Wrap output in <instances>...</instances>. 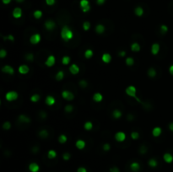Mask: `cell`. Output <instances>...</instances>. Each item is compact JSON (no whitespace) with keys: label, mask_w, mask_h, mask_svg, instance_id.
Here are the masks:
<instances>
[{"label":"cell","mask_w":173,"mask_h":172,"mask_svg":"<svg viewBox=\"0 0 173 172\" xmlns=\"http://www.w3.org/2000/svg\"><path fill=\"white\" fill-rule=\"evenodd\" d=\"M60 35H61V38L63 39V41L68 42L74 38V32L68 25H64L62 28Z\"/></svg>","instance_id":"6da1fadb"},{"label":"cell","mask_w":173,"mask_h":172,"mask_svg":"<svg viewBox=\"0 0 173 172\" xmlns=\"http://www.w3.org/2000/svg\"><path fill=\"white\" fill-rule=\"evenodd\" d=\"M125 93H126V95H128V96L132 97V98H135V100H137V101L140 102V103L142 102L140 100H139V98L137 97V89H136L135 86H133V85L128 86L126 88V90H125Z\"/></svg>","instance_id":"7a4b0ae2"},{"label":"cell","mask_w":173,"mask_h":172,"mask_svg":"<svg viewBox=\"0 0 173 172\" xmlns=\"http://www.w3.org/2000/svg\"><path fill=\"white\" fill-rule=\"evenodd\" d=\"M19 97V95L16 91L15 90H10V91L7 92L6 95H5V99H6L7 101L8 102H13L15 100H16Z\"/></svg>","instance_id":"3957f363"},{"label":"cell","mask_w":173,"mask_h":172,"mask_svg":"<svg viewBox=\"0 0 173 172\" xmlns=\"http://www.w3.org/2000/svg\"><path fill=\"white\" fill-rule=\"evenodd\" d=\"M62 97H63L64 100H68V101H72V100L74 99V95L72 91L68 90H64L62 92Z\"/></svg>","instance_id":"277c9868"},{"label":"cell","mask_w":173,"mask_h":172,"mask_svg":"<svg viewBox=\"0 0 173 172\" xmlns=\"http://www.w3.org/2000/svg\"><path fill=\"white\" fill-rule=\"evenodd\" d=\"M114 138H115L116 142H118V143H123V142H124L125 139H126V133H125L124 132L119 131V132H116Z\"/></svg>","instance_id":"5b68a950"},{"label":"cell","mask_w":173,"mask_h":172,"mask_svg":"<svg viewBox=\"0 0 173 172\" xmlns=\"http://www.w3.org/2000/svg\"><path fill=\"white\" fill-rule=\"evenodd\" d=\"M41 40V36L40 34L38 33H36V34L31 35V36L30 37V42H31L32 45H36Z\"/></svg>","instance_id":"8992f818"},{"label":"cell","mask_w":173,"mask_h":172,"mask_svg":"<svg viewBox=\"0 0 173 172\" xmlns=\"http://www.w3.org/2000/svg\"><path fill=\"white\" fill-rule=\"evenodd\" d=\"M1 71L3 74H7L8 75H14L15 74V69L10 65H4L3 68H1Z\"/></svg>","instance_id":"52a82bcc"},{"label":"cell","mask_w":173,"mask_h":172,"mask_svg":"<svg viewBox=\"0 0 173 172\" xmlns=\"http://www.w3.org/2000/svg\"><path fill=\"white\" fill-rule=\"evenodd\" d=\"M56 63V57L53 55H50L47 57V60L45 61V65L48 68H52L54 64Z\"/></svg>","instance_id":"ba28073f"},{"label":"cell","mask_w":173,"mask_h":172,"mask_svg":"<svg viewBox=\"0 0 173 172\" xmlns=\"http://www.w3.org/2000/svg\"><path fill=\"white\" fill-rule=\"evenodd\" d=\"M44 26H45V28L47 31H52L56 27V23L53 20H52V19H48V20L45 21Z\"/></svg>","instance_id":"9c48e42d"},{"label":"cell","mask_w":173,"mask_h":172,"mask_svg":"<svg viewBox=\"0 0 173 172\" xmlns=\"http://www.w3.org/2000/svg\"><path fill=\"white\" fill-rule=\"evenodd\" d=\"M18 72L22 75H25L30 72V68L26 64H22L18 68Z\"/></svg>","instance_id":"30bf717a"},{"label":"cell","mask_w":173,"mask_h":172,"mask_svg":"<svg viewBox=\"0 0 173 172\" xmlns=\"http://www.w3.org/2000/svg\"><path fill=\"white\" fill-rule=\"evenodd\" d=\"M22 9H21L20 8H19V7H17V8H15V9L13 10V13H12V15H13V17L15 18V19H19V18L22 17Z\"/></svg>","instance_id":"8fae6325"},{"label":"cell","mask_w":173,"mask_h":172,"mask_svg":"<svg viewBox=\"0 0 173 172\" xmlns=\"http://www.w3.org/2000/svg\"><path fill=\"white\" fill-rule=\"evenodd\" d=\"M45 103L47 104L48 106H52L54 104L56 103V99L54 98L52 95H47V96L46 97Z\"/></svg>","instance_id":"7c38bea8"},{"label":"cell","mask_w":173,"mask_h":172,"mask_svg":"<svg viewBox=\"0 0 173 172\" xmlns=\"http://www.w3.org/2000/svg\"><path fill=\"white\" fill-rule=\"evenodd\" d=\"M101 61L104 63H110L111 61H112V56H111L110 53L107 52L103 53L101 56Z\"/></svg>","instance_id":"4fadbf2b"},{"label":"cell","mask_w":173,"mask_h":172,"mask_svg":"<svg viewBox=\"0 0 173 172\" xmlns=\"http://www.w3.org/2000/svg\"><path fill=\"white\" fill-rule=\"evenodd\" d=\"M85 145H86V143L82 139H78L76 142H75V146L79 150H82L85 148Z\"/></svg>","instance_id":"5bb4252c"},{"label":"cell","mask_w":173,"mask_h":172,"mask_svg":"<svg viewBox=\"0 0 173 172\" xmlns=\"http://www.w3.org/2000/svg\"><path fill=\"white\" fill-rule=\"evenodd\" d=\"M69 72L71 73L73 75H76L79 73V66H78L77 64H75V63H74V64H72L71 66H69Z\"/></svg>","instance_id":"9a60e30c"},{"label":"cell","mask_w":173,"mask_h":172,"mask_svg":"<svg viewBox=\"0 0 173 172\" xmlns=\"http://www.w3.org/2000/svg\"><path fill=\"white\" fill-rule=\"evenodd\" d=\"M29 171L31 172H38L40 171V166L36 163L32 162L29 164Z\"/></svg>","instance_id":"2e32d148"},{"label":"cell","mask_w":173,"mask_h":172,"mask_svg":"<svg viewBox=\"0 0 173 172\" xmlns=\"http://www.w3.org/2000/svg\"><path fill=\"white\" fill-rule=\"evenodd\" d=\"M160 44L155 42V43L153 44L151 46V53L153 55H157L160 52Z\"/></svg>","instance_id":"e0dca14e"},{"label":"cell","mask_w":173,"mask_h":172,"mask_svg":"<svg viewBox=\"0 0 173 172\" xmlns=\"http://www.w3.org/2000/svg\"><path fill=\"white\" fill-rule=\"evenodd\" d=\"M161 133H162V129H161V127H155L153 128V130H152V135H153V137H155V138H158V137H160V135H161Z\"/></svg>","instance_id":"ac0fdd59"},{"label":"cell","mask_w":173,"mask_h":172,"mask_svg":"<svg viewBox=\"0 0 173 172\" xmlns=\"http://www.w3.org/2000/svg\"><path fill=\"white\" fill-rule=\"evenodd\" d=\"M105 31H106V27H105V25H102V24L96 25V32L98 35L103 34V33L105 32Z\"/></svg>","instance_id":"d6986e66"},{"label":"cell","mask_w":173,"mask_h":172,"mask_svg":"<svg viewBox=\"0 0 173 172\" xmlns=\"http://www.w3.org/2000/svg\"><path fill=\"white\" fill-rule=\"evenodd\" d=\"M92 99L95 102H96V103H100V102H101L102 100H103V95H102L100 93H99V92H97V93L93 95Z\"/></svg>","instance_id":"ffe728a7"},{"label":"cell","mask_w":173,"mask_h":172,"mask_svg":"<svg viewBox=\"0 0 173 172\" xmlns=\"http://www.w3.org/2000/svg\"><path fill=\"white\" fill-rule=\"evenodd\" d=\"M140 168H141V166H140V164H139V162H133V163L130 164V170H131L132 171H133V172L139 171Z\"/></svg>","instance_id":"44dd1931"},{"label":"cell","mask_w":173,"mask_h":172,"mask_svg":"<svg viewBox=\"0 0 173 172\" xmlns=\"http://www.w3.org/2000/svg\"><path fill=\"white\" fill-rule=\"evenodd\" d=\"M163 159L165 160V163H167V164H171V163L173 161V156L172 154H170V153H165V154H164V155H163Z\"/></svg>","instance_id":"7402d4cb"},{"label":"cell","mask_w":173,"mask_h":172,"mask_svg":"<svg viewBox=\"0 0 173 172\" xmlns=\"http://www.w3.org/2000/svg\"><path fill=\"white\" fill-rule=\"evenodd\" d=\"M19 121L20 122H22V123H30V122H31V118L29 117V116H25V115H19V117H18Z\"/></svg>","instance_id":"603a6c76"},{"label":"cell","mask_w":173,"mask_h":172,"mask_svg":"<svg viewBox=\"0 0 173 172\" xmlns=\"http://www.w3.org/2000/svg\"><path fill=\"white\" fill-rule=\"evenodd\" d=\"M141 50V46L138 42H133L131 45V51L133 52H139Z\"/></svg>","instance_id":"cb8c5ba5"},{"label":"cell","mask_w":173,"mask_h":172,"mask_svg":"<svg viewBox=\"0 0 173 172\" xmlns=\"http://www.w3.org/2000/svg\"><path fill=\"white\" fill-rule=\"evenodd\" d=\"M122 116H123V113H122V111H120V110L115 109L112 111V116H113L115 119H119Z\"/></svg>","instance_id":"d4e9b609"},{"label":"cell","mask_w":173,"mask_h":172,"mask_svg":"<svg viewBox=\"0 0 173 172\" xmlns=\"http://www.w3.org/2000/svg\"><path fill=\"white\" fill-rule=\"evenodd\" d=\"M134 13H135V15H137V16H139V17H140V16H142L143 15H144V8H142V7H137V8L134 9Z\"/></svg>","instance_id":"484cf974"},{"label":"cell","mask_w":173,"mask_h":172,"mask_svg":"<svg viewBox=\"0 0 173 172\" xmlns=\"http://www.w3.org/2000/svg\"><path fill=\"white\" fill-rule=\"evenodd\" d=\"M64 78V73L63 71H58L55 75V79H57V81H62Z\"/></svg>","instance_id":"4316f807"},{"label":"cell","mask_w":173,"mask_h":172,"mask_svg":"<svg viewBox=\"0 0 173 172\" xmlns=\"http://www.w3.org/2000/svg\"><path fill=\"white\" fill-rule=\"evenodd\" d=\"M31 101L33 102V103H36V102H38L39 100H41V96L39 94H34V95H32L31 96Z\"/></svg>","instance_id":"83f0119b"},{"label":"cell","mask_w":173,"mask_h":172,"mask_svg":"<svg viewBox=\"0 0 173 172\" xmlns=\"http://www.w3.org/2000/svg\"><path fill=\"white\" fill-rule=\"evenodd\" d=\"M47 157H48V159H55V158L57 157V152L53 149H50L48 152H47Z\"/></svg>","instance_id":"f1b7e54d"},{"label":"cell","mask_w":173,"mask_h":172,"mask_svg":"<svg viewBox=\"0 0 173 172\" xmlns=\"http://www.w3.org/2000/svg\"><path fill=\"white\" fill-rule=\"evenodd\" d=\"M147 74H148V76H149V77L155 78V76H156V74H157V72H156V70H155L154 68H149V70H148Z\"/></svg>","instance_id":"f546056e"},{"label":"cell","mask_w":173,"mask_h":172,"mask_svg":"<svg viewBox=\"0 0 173 172\" xmlns=\"http://www.w3.org/2000/svg\"><path fill=\"white\" fill-rule=\"evenodd\" d=\"M148 164H149L151 168H155V167H157V165H158V162H157L156 159H154V158H152V159H150L149 161H148Z\"/></svg>","instance_id":"4dcf8cb0"},{"label":"cell","mask_w":173,"mask_h":172,"mask_svg":"<svg viewBox=\"0 0 173 172\" xmlns=\"http://www.w3.org/2000/svg\"><path fill=\"white\" fill-rule=\"evenodd\" d=\"M49 136V132L47 130H46V129H42V130H41L40 132H39V137H41V138H47Z\"/></svg>","instance_id":"1f68e13d"},{"label":"cell","mask_w":173,"mask_h":172,"mask_svg":"<svg viewBox=\"0 0 173 172\" xmlns=\"http://www.w3.org/2000/svg\"><path fill=\"white\" fill-rule=\"evenodd\" d=\"M125 63H126V65L128 67L133 66V65L134 64V59H133L132 57H127L126 60H125Z\"/></svg>","instance_id":"d6a6232c"},{"label":"cell","mask_w":173,"mask_h":172,"mask_svg":"<svg viewBox=\"0 0 173 172\" xmlns=\"http://www.w3.org/2000/svg\"><path fill=\"white\" fill-rule=\"evenodd\" d=\"M93 55H94V52H93V51L91 50V49H87V50H85V52H84V57H85L86 59L91 58L93 57Z\"/></svg>","instance_id":"836d02e7"},{"label":"cell","mask_w":173,"mask_h":172,"mask_svg":"<svg viewBox=\"0 0 173 172\" xmlns=\"http://www.w3.org/2000/svg\"><path fill=\"white\" fill-rule=\"evenodd\" d=\"M79 5H80L81 9H82V8H86V7H88V6H90L89 0H80V2H79Z\"/></svg>","instance_id":"e575fe53"},{"label":"cell","mask_w":173,"mask_h":172,"mask_svg":"<svg viewBox=\"0 0 173 172\" xmlns=\"http://www.w3.org/2000/svg\"><path fill=\"white\" fill-rule=\"evenodd\" d=\"M84 128L85 129L86 131H91L92 130L93 128V123L91 122H86L84 124Z\"/></svg>","instance_id":"d590c367"},{"label":"cell","mask_w":173,"mask_h":172,"mask_svg":"<svg viewBox=\"0 0 173 172\" xmlns=\"http://www.w3.org/2000/svg\"><path fill=\"white\" fill-rule=\"evenodd\" d=\"M70 61H71V58L68 56H63V58H62V63H63V65H68Z\"/></svg>","instance_id":"8d00e7d4"},{"label":"cell","mask_w":173,"mask_h":172,"mask_svg":"<svg viewBox=\"0 0 173 172\" xmlns=\"http://www.w3.org/2000/svg\"><path fill=\"white\" fill-rule=\"evenodd\" d=\"M67 141H68V138L65 134H61L58 137V143H65Z\"/></svg>","instance_id":"74e56055"},{"label":"cell","mask_w":173,"mask_h":172,"mask_svg":"<svg viewBox=\"0 0 173 172\" xmlns=\"http://www.w3.org/2000/svg\"><path fill=\"white\" fill-rule=\"evenodd\" d=\"M33 15H34V17L36 18V19H41V18L42 17V11L39 9L36 10V11H34V13H33Z\"/></svg>","instance_id":"f35d334b"},{"label":"cell","mask_w":173,"mask_h":172,"mask_svg":"<svg viewBox=\"0 0 173 172\" xmlns=\"http://www.w3.org/2000/svg\"><path fill=\"white\" fill-rule=\"evenodd\" d=\"M83 29L85 31H89V30L91 29V23H90L89 21H84V22L83 23Z\"/></svg>","instance_id":"ab89813d"},{"label":"cell","mask_w":173,"mask_h":172,"mask_svg":"<svg viewBox=\"0 0 173 172\" xmlns=\"http://www.w3.org/2000/svg\"><path fill=\"white\" fill-rule=\"evenodd\" d=\"M160 30V32H161L162 34H165V33L168 31L169 29H168V26L167 25H161Z\"/></svg>","instance_id":"60d3db41"},{"label":"cell","mask_w":173,"mask_h":172,"mask_svg":"<svg viewBox=\"0 0 173 172\" xmlns=\"http://www.w3.org/2000/svg\"><path fill=\"white\" fill-rule=\"evenodd\" d=\"M79 85L81 87V88L84 89L86 88V87L88 86V82L85 80V79H82V80H80L79 82Z\"/></svg>","instance_id":"b9f144b4"},{"label":"cell","mask_w":173,"mask_h":172,"mask_svg":"<svg viewBox=\"0 0 173 172\" xmlns=\"http://www.w3.org/2000/svg\"><path fill=\"white\" fill-rule=\"evenodd\" d=\"M131 138L133 140H137L139 138V133L136 131H133V132H131Z\"/></svg>","instance_id":"7bdbcfd3"},{"label":"cell","mask_w":173,"mask_h":172,"mask_svg":"<svg viewBox=\"0 0 173 172\" xmlns=\"http://www.w3.org/2000/svg\"><path fill=\"white\" fill-rule=\"evenodd\" d=\"M3 128L4 130H9L11 128V123L9 122H5L3 124Z\"/></svg>","instance_id":"ee69618b"},{"label":"cell","mask_w":173,"mask_h":172,"mask_svg":"<svg viewBox=\"0 0 173 172\" xmlns=\"http://www.w3.org/2000/svg\"><path fill=\"white\" fill-rule=\"evenodd\" d=\"M64 110H65L66 112L70 113V112H72V111H74V106H72V105H67V106H65Z\"/></svg>","instance_id":"f6af8a7d"},{"label":"cell","mask_w":173,"mask_h":172,"mask_svg":"<svg viewBox=\"0 0 173 172\" xmlns=\"http://www.w3.org/2000/svg\"><path fill=\"white\" fill-rule=\"evenodd\" d=\"M25 59L27 60V61L29 62H32L33 59H34V55L32 54V53H27V54L25 55Z\"/></svg>","instance_id":"bcb514c9"},{"label":"cell","mask_w":173,"mask_h":172,"mask_svg":"<svg viewBox=\"0 0 173 172\" xmlns=\"http://www.w3.org/2000/svg\"><path fill=\"white\" fill-rule=\"evenodd\" d=\"M146 152H147V147L144 146V145H142V146L140 147V148H139V153H140L141 155H144Z\"/></svg>","instance_id":"7dc6e473"},{"label":"cell","mask_w":173,"mask_h":172,"mask_svg":"<svg viewBox=\"0 0 173 172\" xmlns=\"http://www.w3.org/2000/svg\"><path fill=\"white\" fill-rule=\"evenodd\" d=\"M70 157H71V155H70L69 153H68V152H66V153H64L63 155V159H64L65 161H68L70 159Z\"/></svg>","instance_id":"c3c4849f"},{"label":"cell","mask_w":173,"mask_h":172,"mask_svg":"<svg viewBox=\"0 0 173 172\" xmlns=\"http://www.w3.org/2000/svg\"><path fill=\"white\" fill-rule=\"evenodd\" d=\"M102 149L104 150V151H109V150L111 149V145L109 144V143H104L103 144V147H102Z\"/></svg>","instance_id":"681fc988"},{"label":"cell","mask_w":173,"mask_h":172,"mask_svg":"<svg viewBox=\"0 0 173 172\" xmlns=\"http://www.w3.org/2000/svg\"><path fill=\"white\" fill-rule=\"evenodd\" d=\"M6 56H7V51L4 50V49H1L0 50V57L4 58L6 57Z\"/></svg>","instance_id":"f907efd6"},{"label":"cell","mask_w":173,"mask_h":172,"mask_svg":"<svg viewBox=\"0 0 173 172\" xmlns=\"http://www.w3.org/2000/svg\"><path fill=\"white\" fill-rule=\"evenodd\" d=\"M4 40H8V41H15V36L13 35H8L7 36L3 37Z\"/></svg>","instance_id":"816d5d0a"},{"label":"cell","mask_w":173,"mask_h":172,"mask_svg":"<svg viewBox=\"0 0 173 172\" xmlns=\"http://www.w3.org/2000/svg\"><path fill=\"white\" fill-rule=\"evenodd\" d=\"M46 1V3L49 6H52L54 5V3H56V0H45Z\"/></svg>","instance_id":"f5cc1de1"},{"label":"cell","mask_w":173,"mask_h":172,"mask_svg":"<svg viewBox=\"0 0 173 172\" xmlns=\"http://www.w3.org/2000/svg\"><path fill=\"white\" fill-rule=\"evenodd\" d=\"M110 172H120V171L116 166H114V167H112L110 169Z\"/></svg>","instance_id":"db71d44e"},{"label":"cell","mask_w":173,"mask_h":172,"mask_svg":"<svg viewBox=\"0 0 173 172\" xmlns=\"http://www.w3.org/2000/svg\"><path fill=\"white\" fill-rule=\"evenodd\" d=\"M77 172H87V170H86L84 167H79V168H78Z\"/></svg>","instance_id":"11a10c76"},{"label":"cell","mask_w":173,"mask_h":172,"mask_svg":"<svg viewBox=\"0 0 173 172\" xmlns=\"http://www.w3.org/2000/svg\"><path fill=\"white\" fill-rule=\"evenodd\" d=\"M127 54V52H125V51H120L119 52H118V55H119L120 57H125Z\"/></svg>","instance_id":"9f6ffc18"},{"label":"cell","mask_w":173,"mask_h":172,"mask_svg":"<svg viewBox=\"0 0 173 172\" xmlns=\"http://www.w3.org/2000/svg\"><path fill=\"white\" fill-rule=\"evenodd\" d=\"M105 2H106V0H96V3H97V4H98V5L104 4V3H105Z\"/></svg>","instance_id":"6f0895ef"},{"label":"cell","mask_w":173,"mask_h":172,"mask_svg":"<svg viewBox=\"0 0 173 172\" xmlns=\"http://www.w3.org/2000/svg\"><path fill=\"white\" fill-rule=\"evenodd\" d=\"M169 73H170V74L173 76V64L171 65L170 68H169Z\"/></svg>","instance_id":"680465c9"},{"label":"cell","mask_w":173,"mask_h":172,"mask_svg":"<svg viewBox=\"0 0 173 172\" xmlns=\"http://www.w3.org/2000/svg\"><path fill=\"white\" fill-rule=\"evenodd\" d=\"M12 0H2V2L3 3V4H8L11 3Z\"/></svg>","instance_id":"91938a15"},{"label":"cell","mask_w":173,"mask_h":172,"mask_svg":"<svg viewBox=\"0 0 173 172\" xmlns=\"http://www.w3.org/2000/svg\"><path fill=\"white\" fill-rule=\"evenodd\" d=\"M169 129H170L172 132H173V122H171V123L169 124Z\"/></svg>","instance_id":"94428289"},{"label":"cell","mask_w":173,"mask_h":172,"mask_svg":"<svg viewBox=\"0 0 173 172\" xmlns=\"http://www.w3.org/2000/svg\"><path fill=\"white\" fill-rule=\"evenodd\" d=\"M15 1H16L17 3H22V2H24L25 0H15Z\"/></svg>","instance_id":"6125c7cd"}]
</instances>
